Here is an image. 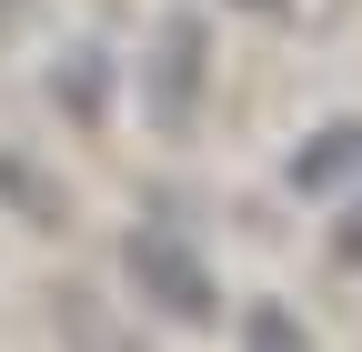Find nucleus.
<instances>
[{"instance_id": "7", "label": "nucleus", "mask_w": 362, "mask_h": 352, "mask_svg": "<svg viewBox=\"0 0 362 352\" xmlns=\"http://www.w3.org/2000/svg\"><path fill=\"white\" fill-rule=\"evenodd\" d=\"M242 11H272V0H242Z\"/></svg>"}, {"instance_id": "5", "label": "nucleus", "mask_w": 362, "mask_h": 352, "mask_svg": "<svg viewBox=\"0 0 362 352\" xmlns=\"http://www.w3.org/2000/svg\"><path fill=\"white\" fill-rule=\"evenodd\" d=\"M332 262H362V201L342 211V232H332Z\"/></svg>"}, {"instance_id": "1", "label": "nucleus", "mask_w": 362, "mask_h": 352, "mask_svg": "<svg viewBox=\"0 0 362 352\" xmlns=\"http://www.w3.org/2000/svg\"><path fill=\"white\" fill-rule=\"evenodd\" d=\"M121 272H131V292H141L161 322H211V312H221L202 252L181 242V232H131V242H121Z\"/></svg>"}, {"instance_id": "4", "label": "nucleus", "mask_w": 362, "mask_h": 352, "mask_svg": "<svg viewBox=\"0 0 362 352\" xmlns=\"http://www.w3.org/2000/svg\"><path fill=\"white\" fill-rule=\"evenodd\" d=\"M242 352H312V342L292 332V312H272V302H262V312L242 322Z\"/></svg>"}, {"instance_id": "3", "label": "nucleus", "mask_w": 362, "mask_h": 352, "mask_svg": "<svg viewBox=\"0 0 362 352\" xmlns=\"http://www.w3.org/2000/svg\"><path fill=\"white\" fill-rule=\"evenodd\" d=\"M352 161H362V121H332V131H312V151H292V192H332Z\"/></svg>"}, {"instance_id": "2", "label": "nucleus", "mask_w": 362, "mask_h": 352, "mask_svg": "<svg viewBox=\"0 0 362 352\" xmlns=\"http://www.w3.org/2000/svg\"><path fill=\"white\" fill-rule=\"evenodd\" d=\"M192 81H202V20H171L161 30V81H151V111L181 121L192 111Z\"/></svg>"}, {"instance_id": "6", "label": "nucleus", "mask_w": 362, "mask_h": 352, "mask_svg": "<svg viewBox=\"0 0 362 352\" xmlns=\"http://www.w3.org/2000/svg\"><path fill=\"white\" fill-rule=\"evenodd\" d=\"M11 20H21V0H0V30H11Z\"/></svg>"}]
</instances>
